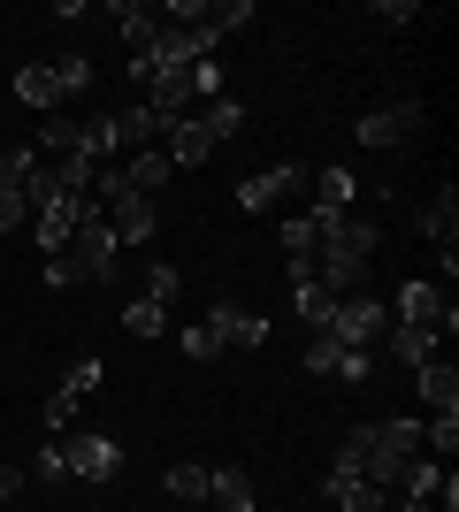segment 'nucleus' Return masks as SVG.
I'll return each mask as SVG.
<instances>
[{
	"label": "nucleus",
	"mask_w": 459,
	"mask_h": 512,
	"mask_svg": "<svg viewBox=\"0 0 459 512\" xmlns=\"http://www.w3.org/2000/svg\"><path fill=\"white\" fill-rule=\"evenodd\" d=\"M329 505H337V512H391V490H375V482H345V474H329Z\"/></svg>",
	"instance_id": "21"
},
{
	"label": "nucleus",
	"mask_w": 459,
	"mask_h": 512,
	"mask_svg": "<svg viewBox=\"0 0 459 512\" xmlns=\"http://www.w3.org/2000/svg\"><path fill=\"white\" fill-rule=\"evenodd\" d=\"M398 329H421V337H437V344H452V329H459V306L444 299L429 276H414L406 291H398Z\"/></svg>",
	"instance_id": "4"
},
{
	"label": "nucleus",
	"mask_w": 459,
	"mask_h": 512,
	"mask_svg": "<svg viewBox=\"0 0 459 512\" xmlns=\"http://www.w3.org/2000/svg\"><path fill=\"white\" fill-rule=\"evenodd\" d=\"M192 115H199V130H207L215 146H222V138H238V130H245V107L230 100V92H222V100H207V107H192Z\"/></svg>",
	"instance_id": "24"
},
{
	"label": "nucleus",
	"mask_w": 459,
	"mask_h": 512,
	"mask_svg": "<svg viewBox=\"0 0 459 512\" xmlns=\"http://www.w3.org/2000/svg\"><path fill=\"white\" fill-rule=\"evenodd\" d=\"M39 421H46V436H62V428L77 421V398H69V390H54V398H46V413H39Z\"/></svg>",
	"instance_id": "34"
},
{
	"label": "nucleus",
	"mask_w": 459,
	"mask_h": 512,
	"mask_svg": "<svg viewBox=\"0 0 459 512\" xmlns=\"http://www.w3.org/2000/svg\"><path fill=\"white\" fill-rule=\"evenodd\" d=\"M62 390H69V398H92V390H100V360H77L62 375Z\"/></svg>",
	"instance_id": "36"
},
{
	"label": "nucleus",
	"mask_w": 459,
	"mask_h": 512,
	"mask_svg": "<svg viewBox=\"0 0 459 512\" xmlns=\"http://www.w3.org/2000/svg\"><path fill=\"white\" fill-rule=\"evenodd\" d=\"M421 237L452 253V237H459V192H452V184H444V192L429 199V207H421Z\"/></svg>",
	"instance_id": "20"
},
{
	"label": "nucleus",
	"mask_w": 459,
	"mask_h": 512,
	"mask_svg": "<svg viewBox=\"0 0 459 512\" xmlns=\"http://www.w3.org/2000/svg\"><path fill=\"white\" fill-rule=\"evenodd\" d=\"M23 482H31V474H23V467H0V497H16Z\"/></svg>",
	"instance_id": "38"
},
{
	"label": "nucleus",
	"mask_w": 459,
	"mask_h": 512,
	"mask_svg": "<svg viewBox=\"0 0 459 512\" xmlns=\"http://www.w3.org/2000/svg\"><path fill=\"white\" fill-rule=\"evenodd\" d=\"M337 360H345V344L314 329V337H306V375H337Z\"/></svg>",
	"instance_id": "31"
},
{
	"label": "nucleus",
	"mask_w": 459,
	"mask_h": 512,
	"mask_svg": "<svg viewBox=\"0 0 459 512\" xmlns=\"http://www.w3.org/2000/svg\"><path fill=\"white\" fill-rule=\"evenodd\" d=\"M444 344L437 337H421V329H398L391 321V337H383V360H398V367H421V360H437Z\"/></svg>",
	"instance_id": "22"
},
{
	"label": "nucleus",
	"mask_w": 459,
	"mask_h": 512,
	"mask_svg": "<svg viewBox=\"0 0 459 512\" xmlns=\"http://www.w3.org/2000/svg\"><path fill=\"white\" fill-rule=\"evenodd\" d=\"M161 153H169V169H199V161L215 153V138L199 130V115H176V123L161 130Z\"/></svg>",
	"instance_id": "14"
},
{
	"label": "nucleus",
	"mask_w": 459,
	"mask_h": 512,
	"mask_svg": "<svg viewBox=\"0 0 459 512\" xmlns=\"http://www.w3.org/2000/svg\"><path fill=\"white\" fill-rule=\"evenodd\" d=\"M108 115H115V161H123V153H153V146H161V130H169L146 100H138V107H108Z\"/></svg>",
	"instance_id": "10"
},
{
	"label": "nucleus",
	"mask_w": 459,
	"mask_h": 512,
	"mask_svg": "<svg viewBox=\"0 0 459 512\" xmlns=\"http://www.w3.org/2000/svg\"><path fill=\"white\" fill-rule=\"evenodd\" d=\"M23 222H31V199H23V192H0V237H16Z\"/></svg>",
	"instance_id": "35"
},
{
	"label": "nucleus",
	"mask_w": 459,
	"mask_h": 512,
	"mask_svg": "<svg viewBox=\"0 0 459 512\" xmlns=\"http://www.w3.org/2000/svg\"><path fill=\"white\" fill-rule=\"evenodd\" d=\"M414 390H421V406H429V413H459V367H452V352L421 360L414 367Z\"/></svg>",
	"instance_id": "12"
},
{
	"label": "nucleus",
	"mask_w": 459,
	"mask_h": 512,
	"mask_svg": "<svg viewBox=\"0 0 459 512\" xmlns=\"http://www.w3.org/2000/svg\"><path fill=\"white\" fill-rule=\"evenodd\" d=\"M115 31H123V54H131V62H146V54H153V31H161V8L123 0V8H115Z\"/></svg>",
	"instance_id": "16"
},
{
	"label": "nucleus",
	"mask_w": 459,
	"mask_h": 512,
	"mask_svg": "<svg viewBox=\"0 0 459 512\" xmlns=\"http://www.w3.org/2000/svg\"><path fill=\"white\" fill-rule=\"evenodd\" d=\"M207 329L222 337V352H261V344H268V314H261V306H238V299L207 306Z\"/></svg>",
	"instance_id": "7"
},
{
	"label": "nucleus",
	"mask_w": 459,
	"mask_h": 512,
	"mask_svg": "<svg viewBox=\"0 0 459 512\" xmlns=\"http://www.w3.org/2000/svg\"><path fill=\"white\" fill-rule=\"evenodd\" d=\"M375 253H383V222L345 214V222H329V230H322L314 283H322L329 299H360V291H368V260H375Z\"/></svg>",
	"instance_id": "1"
},
{
	"label": "nucleus",
	"mask_w": 459,
	"mask_h": 512,
	"mask_svg": "<svg viewBox=\"0 0 459 512\" xmlns=\"http://www.w3.org/2000/svg\"><path fill=\"white\" fill-rule=\"evenodd\" d=\"M23 474H31V482H46V490H62V482H69V459H62V436H46V444H39V459H31V467H23Z\"/></svg>",
	"instance_id": "25"
},
{
	"label": "nucleus",
	"mask_w": 459,
	"mask_h": 512,
	"mask_svg": "<svg viewBox=\"0 0 459 512\" xmlns=\"http://www.w3.org/2000/svg\"><path fill=\"white\" fill-rule=\"evenodd\" d=\"M306 169H314V161H276V169L245 176V184H238V207H245V214H268V207H284L291 192H306Z\"/></svg>",
	"instance_id": "8"
},
{
	"label": "nucleus",
	"mask_w": 459,
	"mask_h": 512,
	"mask_svg": "<svg viewBox=\"0 0 459 512\" xmlns=\"http://www.w3.org/2000/svg\"><path fill=\"white\" fill-rule=\"evenodd\" d=\"M31 169H39V146H8V153H0V192H23Z\"/></svg>",
	"instance_id": "26"
},
{
	"label": "nucleus",
	"mask_w": 459,
	"mask_h": 512,
	"mask_svg": "<svg viewBox=\"0 0 459 512\" xmlns=\"http://www.w3.org/2000/svg\"><path fill=\"white\" fill-rule=\"evenodd\" d=\"M123 329H131V337H161V329H169V306L131 299V306H123Z\"/></svg>",
	"instance_id": "28"
},
{
	"label": "nucleus",
	"mask_w": 459,
	"mask_h": 512,
	"mask_svg": "<svg viewBox=\"0 0 459 512\" xmlns=\"http://www.w3.org/2000/svg\"><path fill=\"white\" fill-rule=\"evenodd\" d=\"M322 337H337L345 352H375V360H383L391 314H383V299H375V291H360V299H337V314L322 321Z\"/></svg>",
	"instance_id": "3"
},
{
	"label": "nucleus",
	"mask_w": 459,
	"mask_h": 512,
	"mask_svg": "<svg viewBox=\"0 0 459 512\" xmlns=\"http://www.w3.org/2000/svg\"><path fill=\"white\" fill-rule=\"evenodd\" d=\"M62 459H69V482H115L123 474V444L85 428V436H62Z\"/></svg>",
	"instance_id": "6"
},
{
	"label": "nucleus",
	"mask_w": 459,
	"mask_h": 512,
	"mask_svg": "<svg viewBox=\"0 0 459 512\" xmlns=\"http://www.w3.org/2000/svg\"><path fill=\"white\" fill-rule=\"evenodd\" d=\"M375 367H383L375 352H345V360H337V383H368Z\"/></svg>",
	"instance_id": "37"
},
{
	"label": "nucleus",
	"mask_w": 459,
	"mask_h": 512,
	"mask_svg": "<svg viewBox=\"0 0 459 512\" xmlns=\"http://www.w3.org/2000/svg\"><path fill=\"white\" fill-rule=\"evenodd\" d=\"M115 169H123V184H131V199H153V192H161V184H169V153H161V146H153V153H123V161H115Z\"/></svg>",
	"instance_id": "17"
},
{
	"label": "nucleus",
	"mask_w": 459,
	"mask_h": 512,
	"mask_svg": "<svg viewBox=\"0 0 459 512\" xmlns=\"http://www.w3.org/2000/svg\"><path fill=\"white\" fill-rule=\"evenodd\" d=\"M169 497H176V505H207V467H192V459L169 467Z\"/></svg>",
	"instance_id": "29"
},
{
	"label": "nucleus",
	"mask_w": 459,
	"mask_h": 512,
	"mask_svg": "<svg viewBox=\"0 0 459 512\" xmlns=\"http://www.w3.org/2000/svg\"><path fill=\"white\" fill-rule=\"evenodd\" d=\"M92 199H46V207H31V237H39V253L54 260L69 245V230H77V214H85Z\"/></svg>",
	"instance_id": "11"
},
{
	"label": "nucleus",
	"mask_w": 459,
	"mask_h": 512,
	"mask_svg": "<svg viewBox=\"0 0 459 512\" xmlns=\"http://www.w3.org/2000/svg\"><path fill=\"white\" fill-rule=\"evenodd\" d=\"M176 344H184V360H222V337L207 329V321H192V329H176Z\"/></svg>",
	"instance_id": "32"
},
{
	"label": "nucleus",
	"mask_w": 459,
	"mask_h": 512,
	"mask_svg": "<svg viewBox=\"0 0 459 512\" xmlns=\"http://www.w3.org/2000/svg\"><path fill=\"white\" fill-rule=\"evenodd\" d=\"M16 100L39 107V115H54V107H62V77H54V62H23L16 69Z\"/></svg>",
	"instance_id": "18"
},
{
	"label": "nucleus",
	"mask_w": 459,
	"mask_h": 512,
	"mask_svg": "<svg viewBox=\"0 0 459 512\" xmlns=\"http://www.w3.org/2000/svg\"><path fill=\"white\" fill-rule=\"evenodd\" d=\"M291 299H299V314H306V329H322V321H329V314H337V299H329V291H322V283H314V276H306V283H291Z\"/></svg>",
	"instance_id": "27"
},
{
	"label": "nucleus",
	"mask_w": 459,
	"mask_h": 512,
	"mask_svg": "<svg viewBox=\"0 0 459 512\" xmlns=\"http://www.w3.org/2000/svg\"><path fill=\"white\" fill-rule=\"evenodd\" d=\"M276 245H284V268H291V283H306V276H314V253H322V230H314L306 214H291L284 230H276Z\"/></svg>",
	"instance_id": "15"
},
{
	"label": "nucleus",
	"mask_w": 459,
	"mask_h": 512,
	"mask_svg": "<svg viewBox=\"0 0 459 512\" xmlns=\"http://www.w3.org/2000/svg\"><path fill=\"white\" fill-rule=\"evenodd\" d=\"M368 16H375V23H383V31H414V23H421V16H429V8H421V0H375Z\"/></svg>",
	"instance_id": "30"
},
{
	"label": "nucleus",
	"mask_w": 459,
	"mask_h": 512,
	"mask_svg": "<svg viewBox=\"0 0 459 512\" xmlns=\"http://www.w3.org/2000/svg\"><path fill=\"white\" fill-rule=\"evenodd\" d=\"M352 199H360V184H352V169H337V161H329V169H306V222H314V230H329V222H345L352 214Z\"/></svg>",
	"instance_id": "5"
},
{
	"label": "nucleus",
	"mask_w": 459,
	"mask_h": 512,
	"mask_svg": "<svg viewBox=\"0 0 459 512\" xmlns=\"http://www.w3.org/2000/svg\"><path fill=\"white\" fill-rule=\"evenodd\" d=\"M108 214V230H115V253H123V245H146L153 230H161V207H153V199H115V207H100Z\"/></svg>",
	"instance_id": "13"
},
{
	"label": "nucleus",
	"mask_w": 459,
	"mask_h": 512,
	"mask_svg": "<svg viewBox=\"0 0 459 512\" xmlns=\"http://www.w3.org/2000/svg\"><path fill=\"white\" fill-rule=\"evenodd\" d=\"M207 505L253 512V474H245V467H207Z\"/></svg>",
	"instance_id": "19"
},
{
	"label": "nucleus",
	"mask_w": 459,
	"mask_h": 512,
	"mask_svg": "<svg viewBox=\"0 0 459 512\" xmlns=\"http://www.w3.org/2000/svg\"><path fill=\"white\" fill-rule=\"evenodd\" d=\"M421 123H429V107H421V100H398V107H368V115H360V146L391 153V146H406V138H414Z\"/></svg>",
	"instance_id": "9"
},
{
	"label": "nucleus",
	"mask_w": 459,
	"mask_h": 512,
	"mask_svg": "<svg viewBox=\"0 0 459 512\" xmlns=\"http://www.w3.org/2000/svg\"><path fill=\"white\" fill-rule=\"evenodd\" d=\"M138 299H153V306H176V299H184V268H176V260H153L146 276H138Z\"/></svg>",
	"instance_id": "23"
},
{
	"label": "nucleus",
	"mask_w": 459,
	"mask_h": 512,
	"mask_svg": "<svg viewBox=\"0 0 459 512\" xmlns=\"http://www.w3.org/2000/svg\"><path fill=\"white\" fill-rule=\"evenodd\" d=\"M54 77H62V100H77V92L92 85V62H85V54H62V62H54Z\"/></svg>",
	"instance_id": "33"
},
{
	"label": "nucleus",
	"mask_w": 459,
	"mask_h": 512,
	"mask_svg": "<svg viewBox=\"0 0 459 512\" xmlns=\"http://www.w3.org/2000/svg\"><path fill=\"white\" fill-rule=\"evenodd\" d=\"M108 260H115V230H108L100 207H85L77 230H69V245L46 260V283H54V291H62V283H108Z\"/></svg>",
	"instance_id": "2"
}]
</instances>
